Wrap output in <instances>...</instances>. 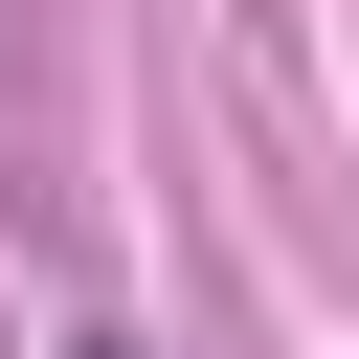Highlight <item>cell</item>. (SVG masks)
I'll use <instances>...</instances> for the list:
<instances>
[{"instance_id":"obj_1","label":"cell","mask_w":359,"mask_h":359,"mask_svg":"<svg viewBox=\"0 0 359 359\" xmlns=\"http://www.w3.org/2000/svg\"><path fill=\"white\" fill-rule=\"evenodd\" d=\"M67 359H135V337H67Z\"/></svg>"}]
</instances>
